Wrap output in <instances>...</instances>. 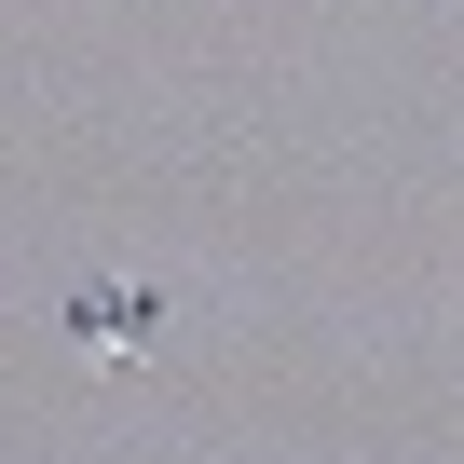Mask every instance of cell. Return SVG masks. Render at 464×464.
Here are the masks:
<instances>
[{
    "instance_id": "6da1fadb",
    "label": "cell",
    "mask_w": 464,
    "mask_h": 464,
    "mask_svg": "<svg viewBox=\"0 0 464 464\" xmlns=\"http://www.w3.org/2000/svg\"><path fill=\"white\" fill-rule=\"evenodd\" d=\"M69 328H82V355H150L164 301H150V287H123V274H96V287L69 301Z\"/></svg>"
}]
</instances>
